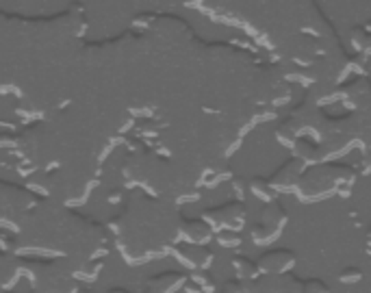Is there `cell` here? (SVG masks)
<instances>
[{
	"label": "cell",
	"instance_id": "cell-6",
	"mask_svg": "<svg viewBox=\"0 0 371 293\" xmlns=\"http://www.w3.org/2000/svg\"><path fill=\"white\" fill-rule=\"evenodd\" d=\"M234 267H237V274L239 276H246V278H250V276H254L256 272H258V267H254L248 259H234Z\"/></svg>",
	"mask_w": 371,
	"mask_h": 293
},
{
	"label": "cell",
	"instance_id": "cell-11",
	"mask_svg": "<svg viewBox=\"0 0 371 293\" xmlns=\"http://www.w3.org/2000/svg\"><path fill=\"white\" fill-rule=\"evenodd\" d=\"M367 241H369V245H371V233H369V237H367Z\"/></svg>",
	"mask_w": 371,
	"mask_h": 293
},
{
	"label": "cell",
	"instance_id": "cell-2",
	"mask_svg": "<svg viewBox=\"0 0 371 293\" xmlns=\"http://www.w3.org/2000/svg\"><path fill=\"white\" fill-rule=\"evenodd\" d=\"M291 263H293V254L287 250H278V252H267L258 261L256 267H258V272L278 274V272H285Z\"/></svg>",
	"mask_w": 371,
	"mask_h": 293
},
{
	"label": "cell",
	"instance_id": "cell-13",
	"mask_svg": "<svg viewBox=\"0 0 371 293\" xmlns=\"http://www.w3.org/2000/svg\"><path fill=\"white\" fill-rule=\"evenodd\" d=\"M369 163H371V161H369Z\"/></svg>",
	"mask_w": 371,
	"mask_h": 293
},
{
	"label": "cell",
	"instance_id": "cell-5",
	"mask_svg": "<svg viewBox=\"0 0 371 293\" xmlns=\"http://www.w3.org/2000/svg\"><path fill=\"white\" fill-rule=\"evenodd\" d=\"M252 192H254V196H258L261 200H265V202H272V198H274V187L269 185V180H261V178H254L252 180Z\"/></svg>",
	"mask_w": 371,
	"mask_h": 293
},
{
	"label": "cell",
	"instance_id": "cell-1",
	"mask_svg": "<svg viewBox=\"0 0 371 293\" xmlns=\"http://www.w3.org/2000/svg\"><path fill=\"white\" fill-rule=\"evenodd\" d=\"M205 217L211 219L215 226H224V222H226V228L228 231H237L239 224L246 219V209H241L239 204H228L224 209L205 211Z\"/></svg>",
	"mask_w": 371,
	"mask_h": 293
},
{
	"label": "cell",
	"instance_id": "cell-4",
	"mask_svg": "<svg viewBox=\"0 0 371 293\" xmlns=\"http://www.w3.org/2000/svg\"><path fill=\"white\" fill-rule=\"evenodd\" d=\"M181 233L191 243H205V241L211 239V228L207 224H202V222H185Z\"/></svg>",
	"mask_w": 371,
	"mask_h": 293
},
{
	"label": "cell",
	"instance_id": "cell-7",
	"mask_svg": "<svg viewBox=\"0 0 371 293\" xmlns=\"http://www.w3.org/2000/svg\"><path fill=\"white\" fill-rule=\"evenodd\" d=\"M217 239L222 245H228V248H234V245L241 243V237L237 235V231H224V233H219Z\"/></svg>",
	"mask_w": 371,
	"mask_h": 293
},
{
	"label": "cell",
	"instance_id": "cell-12",
	"mask_svg": "<svg viewBox=\"0 0 371 293\" xmlns=\"http://www.w3.org/2000/svg\"><path fill=\"white\" fill-rule=\"evenodd\" d=\"M113 293H122V291H113Z\"/></svg>",
	"mask_w": 371,
	"mask_h": 293
},
{
	"label": "cell",
	"instance_id": "cell-8",
	"mask_svg": "<svg viewBox=\"0 0 371 293\" xmlns=\"http://www.w3.org/2000/svg\"><path fill=\"white\" fill-rule=\"evenodd\" d=\"M193 282H195V284H200V289L205 291V293L215 289V287H213V278H211V276H207V274H202V272L193 274Z\"/></svg>",
	"mask_w": 371,
	"mask_h": 293
},
{
	"label": "cell",
	"instance_id": "cell-9",
	"mask_svg": "<svg viewBox=\"0 0 371 293\" xmlns=\"http://www.w3.org/2000/svg\"><path fill=\"white\" fill-rule=\"evenodd\" d=\"M341 282H348V284H354V282H358L360 278H363V272L360 270H356V267H348L341 276Z\"/></svg>",
	"mask_w": 371,
	"mask_h": 293
},
{
	"label": "cell",
	"instance_id": "cell-10",
	"mask_svg": "<svg viewBox=\"0 0 371 293\" xmlns=\"http://www.w3.org/2000/svg\"><path fill=\"white\" fill-rule=\"evenodd\" d=\"M304 291H307V293H328V289H326L324 282H319V280H309Z\"/></svg>",
	"mask_w": 371,
	"mask_h": 293
},
{
	"label": "cell",
	"instance_id": "cell-3",
	"mask_svg": "<svg viewBox=\"0 0 371 293\" xmlns=\"http://www.w3.org/2000/svg\"><path fill=\"white\" fill-rule=\"evenodd\" d=\"M183 282H185V278L181 274H163V276L150 280L148 293H174Z\"/></svg>",
	"mask_w": 371,
	"mask_h": 293
}]
</instances>
